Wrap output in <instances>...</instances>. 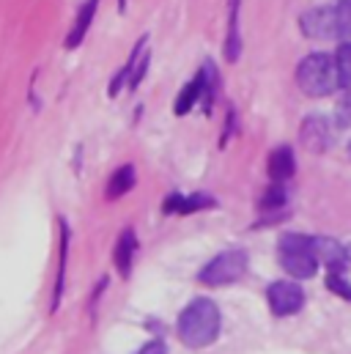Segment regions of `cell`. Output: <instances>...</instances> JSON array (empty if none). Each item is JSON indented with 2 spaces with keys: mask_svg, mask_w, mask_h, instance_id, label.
I'll use <instances>...</instances> for the list:
<instances>
[{
  "mask_svg": "<svg viewBox=\"0 0 351 354\" xmlns=\"http://www.w3.org/2000/svg\"><path fill=\"white\" fill-rule=\"evenodd\" d=\"M220 308L206 299V297H198L192 299L181 313H178V322H176V333L181 338L184 346H192V349H203L209 344L217 341L220 335Z\"/></svg>",
  "mask_w": 351,
  "mask_h": 354,
  "instance_id": "obj_1",
  "label": "cell"
},
{
  "mask_svg": "<svg viewBox=\"0 0 351 354\" xmlns=\"http://www.w3.org/2000/svg\"><path fill=\"white\" fill-rule=\"evenodd\" d=\"M296 86L302 93L319 99V96H330L332 91L341 86V66L332 55L327 53H313L307 55L299 66H296Z\"/></svg>",
  "mask_w": 351,
  "mask_h": 354,
  "instance_id": "obj_2",
  "label": "cell"
},
{
  "mask_svg": "<svg viewBox=\"0 0 351 354\" xmlns=\"http://www.w3.org/2000/svg\"><path fill=\"white\" fill-rule=\"evenodd\" d=\"M280 266L296 277V280H307L319 272V259L310 250V236H299V234H288L280 239Z\"/></svg>",
  "mask_w": 351,
  "mask_h": 354,
  "instance_id": "obj_3",
  "label": "cell"
},
{
  "mask_svg": "<svg viewBox=\"0 0 351 354\" xmlns=\"http://www.w3.org/2000/svg\"><path fill=\"white\" fill-rule=\"evenodd\" d=\"M245 272H247V253L245 250H225L200 269L198 280L203 286H228V283H236Z\"/></svg>",
  "mask_w": 351,
  "mask_h": 354,
  "instance_id": "obj_4",
  "label": "cell"
},
{
  "mask_svg": "<svg viewBox=\"0 0 351 354\" xmlns=\"http://www.w3.org/2000/svg\"><path fill=\"white\" fill-rule=\"evenodd\" d=\"M266 299H269L272 313L283 319V316H294V313L302 310V305H305V291H302V286L294 283V280H277V283H272V286L266 288Z\"/></svg>",
  "mask_w": 351,
  "mask_h": 354,
  "instance_id": "obj_5",
  "label": "cell"
},
{
  "mask_svg": "<svg viewBox=\"0 0 351 354\" xmlns=\"http://www.w3.org/2000/svg\"><path fill=\"white\" fill-rule=\"evenodd\" d=\"M299 28L307 39H341L338 30V8L335 6H321V8H310L302 14Z\"/></svg>",
  "mask_w": 351,
  "mask_h": 354,
  "instance_id": "obj_6",
  "label": "cell"
},
{
  "mask_svg": "<svg viewBox=\"0 0 351 354\" xmlns=\"http://www.w3.org/2000/svg\"><path fill=\"white\" fill-rule=\"evenodd\" d=\"M299 140L310 154H324L332 146V127L324 115H307L299 129Z\"/></svg>",
  "mask_w": 351,
  "mask_h": 354,
  "instance_id": "obj_7",
  "label": "cell"
},
{
  "mask_svg": "<svg viewBox=\"0 0 351 354\" xmlns=\"http://www.w3.org/2000/svg\"><path fill=\"white\" fill-rule=\"evenodd\" d=\"M310 250L319 259V264H327L330 269H343L346 259H349V250L341 248L330 236H310Z\"/></svg>",
  "mask_w": 351,
  "mask_h": 354,
  "instance_id": "obj_8",
  "label": "cell"
},
{
  "mask_svg": "<svg viewBox=\"0 0 351 354\" xmlns=\"http://www.w3.org/2000/svg\"><path fill=\"white\" fill-rule=\"evenodd\" d=\"M135 253H137V236L132 228H124L118 234V242H115V253H113V261H115V269L126 277L132 272V261H135Z\"/></svg>",
  "mask_w": 351,
  "mask_h": 354,
  "instance_id": "obj_9",
  "label": "cell"
},
{
  "mask_svg": "<svg viewBox=\"0 0 351 354\" xmlns=\"http://www.w3.org/2000/svg\"><path fill=\"white\" fill-rule=\"evenodd\" d=\"M239 8H242V0H228V36H225V58L228 61H239V55H242Z\"/></svg>",
  "mask_w": 351,
  "mask_h": 354,
  "instance_id": "obj_10",
  "label": "cell"
},
{
  "mask_svg": "<svg viewBox=\"0 0 351 354\" xmlns=\"http://www.w3.org/2000/svg\"><path fill=\"white\" fill-rule=\"evenodd\" d=\"M206 206H214V201H211L209 195H203V192H195V195H189V198H184V195H171V198L162 203V212H165V214H192V212L206 209Z\"/></svg>",
  "mask_w": 351,
  "mask_h": 354,
  "instance_id": "obj_11",
  "label": "cell"
},
{
  "mask_svg": "<svg viewBox=\"0 0 351 354\" xmlns=\"http://www.w3.org/2000/svg\"><path fill=\"white\" fill-rule=\"evenodd\" d=\"M206 96V77H203V69L187 83V88H181L178 93V99H176V115H187L195 104H198V99H203Z\"/></svg>",
  "mask_w": 351,
  "mask_h": 354,
  "instance_id": "obj_12",
  "label": "cell"
},
{
  "mask_svg": "<svg viewBox=\"0 0 351 354\" xmlns=\"http://www.w3.org/2000/svg\"><path fill=\"white\" fill-rule=\"evenodd\" d=\"M296 171V160H294V151L288 146H277L272 154H269V176L274 181H285V178L294 176Z\"/></svg>",
  "mask_w": 351,
  "mask_h": 354,
  "instance_id": "obj_13",
  "label": "cell"
},
{
  "mask_svg": "<svg viewBox=\"0 0 351 354\" xmlns=\"http://www.w3.org/2000/svg\"><path fill=\"white\" fill-rule=\"evenodd\" d=\"M96 8H99V0H88L86 6L77 11V19H75V25H72V30H69V36H66V47H69V50H75V47L83 44L88 28H91V22H93Z\"/></svg>",
  "mask_w": 351,
  "mask_h": 354,
  "instance_id": "obj_14",
  "label": "cell"
},
{
  "mask_svg": "<svg viewBox=\"0 0 351 354\" xmlns=\"http://www.w3.org/2000/svg\"><path fill=\"white\" fill-rule=\"evenodd\" d=\"M132 187H135V168H132V165L118 168V171L110 176V181H107V201H115V198L126 195Z\"/></svg>",
  "mask_w": 351,
  "mask_h": 354,
  "instance_id": "obj_15",
  "label": "cell"
},
{
  "mask_svg": "<svg viewBox=\"0 0 351 354\" xmlns=\"http://www.w3.org/2000/svg\"><path fill=\"white\" fill-rule=\"evenodd\" d=\"M66 253H69V225L61 223V272H58V286H55V294H53V310L58 308L61 302V294H64V272H66Z\"/></svg>",
  "mask_w": 351,
  "mask_h": 354,
  "instance_id": "obj_16",
  "label": "cell"
},
{
  "mask_svg": "<svg viewBox=\"0 0 351 354\" xmlns=\"http://www.w3.org/2000/svg\"><path fill=\"white\" fill-rule=\"evenodd\" d=\"M335 8H338V30H341V39H349L351 36V0H341Z\"/></svg>",
  "mask_w": 351,
  "mask_h": 354,
  "instance_id": "obj_17",
  "label": "cell"
},
{
  "mask_svg": "<svg viewBox=\"0 0 351 354\" xmlns=\"http://www.w3.org/2000/svg\"><path fill=\"white\" fill-rule=\"evenodd\" d=\"M327 288H330V291H335V294H338V297H343V299H351L349 280H346V277H341V274H335V272L327 277Z\"/></svg>",
  "mask_w": 351,
  "mask_h": 354,
  "instance_id": "obj_18",
  "label": "cell"
},
{
  "mask_svg": "<svg viewBox=\"0 0 351 354\" xmlns=\"http://www.w3.org/2000/svg\"><path fill=\"white\" fill-rule=\"evenodd\" d=\"M338 66H341V83L351 77V41L346 44H341V50H338Z\"/></svg>",
  "mask_w": 351,
  "mask_h": 354,
  "instance_id": "obj_19",
  "label": "cell"
},
{
  "mask_svg": "<svg viewBox=\"0 0 351 354\" xmlns=\"http://www.w3.org/2000/svg\"><path fill=\"white\" fill-rule=\"evenodd\" d=\"M338 121H341V127L351 129V93H346L341 99V104H338Z\"/></svg>",
  "mask_w": 351,
  "mask_h": 354,
  "instance_id": "obj_20",
  "label": "cell"
},
{
  "mask_svg": "<svg viewBox=\"0 0 351 354\" xmlns=\"http://www.w3.org/2000/svg\"><path fill=\"white\" fill-rule=\"evenodd\" d=\"M283 201H285L283 189H280V187H272V189H266V198L261 201V206H263V209H272V206H283Z\"/></svg>",
  "mask_w": 351,
  "mask_h": 354,
  "instance_id": "obj_21",
  "label": "cell"
},
{
  "mask_svg": "<svg viewBox=\"0 0 351 354\" xmlns=\"http://www.w3.org/2000/svg\"><path fill=\"white\" fill-rule=\"evenodd\" d=\"M137 354H168V346H165V341H151V344H146Z\"/></svg>",
  "mask_w": 351,
  "mask_h": 354,
  "instance_id": "obj_22",
  "label": "cell"
},
{
  "mask_svg": "<svg viewBox=\"0 0 351 354\" xmlns=\"http://www.w3.org/2000/svg\"><path fill=\"white\" fill-rule=\"evenodd\" d=\"M349 157H351V143H349Z\"/></svg>",
  "mask_w": 351,
  "mask_h": 354,
  "instance_id": "obj_23",
  "label": "cell"
},
{
  "mask_svg": "<svg viewBox=\"0 0 351 354\" xmlns=\"http://www.w3.org/2000/svg\"><path fill=\"white\" fill-rule=\"evenodd\" d=\"M349 259H351V248H349Z\"/></svg>",
  "mask_w": 351,
  "mask_h": 354,
  "instance_id": "obj_24",
  "label": "cell"
}]
</instances>
